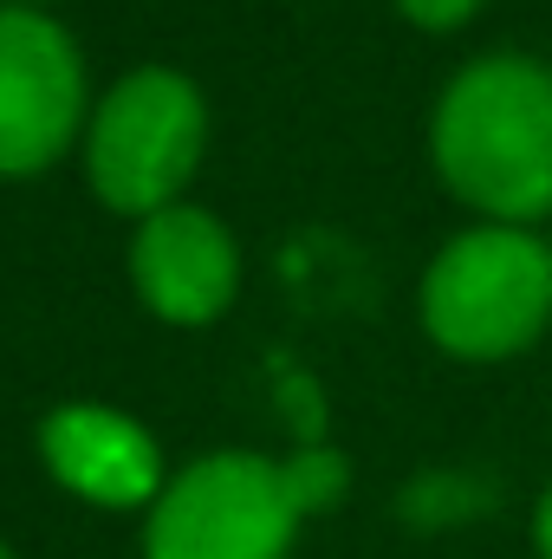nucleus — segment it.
Wrapping results in <instances>:
<instances>
[{"label": "nucleus", "mask_w": 552, "mask_h": 559, "mask_svg": "<svg viewBox=\"0 0 552 559\" xmlns=\"http://www.w3.org/2000/svg\"><path fill=\"white\" fill-rule=\"evenodd\" d=\"M429 156L481 222L533 228L552 215V66L527 52L468 59L429 111Z\"/></svg>", "instance_id": "obj_1"}, {"label": "nucleus", "mask_w": 552, "mask_h": 559, "mask_svg": "<svg viewBox=\"0 0 552 559\" xmlns=\"http://www.w3.org/2000/svg\"><path fill=\"white\" fill-rule=\"evenodd\" d=\"M416 312L435 352L501 365L552 325V248L520 222H475L422 267Z\"/></svg>", "instance_id": "obj_2"}, {"label": "nucleus", "mask_w": 552, "mask_h": 559, "mask_svg": "<svg viewBox=\"0 0 552 559\" xmlns=\"http://www.w3.org/2000/svg\"><path fill=\"white\" fill-rule=\"evenodd\" d=\"M208 150V105L202 85L176 66L124 72L85 124V182L111 215H156L189 195Z\"/></svg>", "instance_id": "obj_3"}, {"label": "nucleus", "mask_w": 552, "mask_h": 559, "mask_svg": "<svg viewBox=\"0 0 552 559\" xmlns=\"http://www.w3.org/2000/svg\"><path fill=\"white\" fill-rule=\"evenodd\" d=\"M305 501L286 455L208 449L143 508V559H286Z\"/></svg>", "instance_id": "obj_4"}, {"label": "nucleus", "mask_w": 552, "mask_h": 559, "mask_svg": "<svg viewBox=\"0 0 552 559\" xmlns=\"http://www.w3.org/2000/svg\"><path fill=\"white\" fill-rule=\"evenodd\" d=\"M92 79L79 39L46 13L0 0V176H46L92 124Z\"/></svg>", "instance_id": "obj_5"}, {"label": "nucleus", "mask_w": 552, "mask_h": 559, "mask_svg": "<svg viewBox=\"0 0 552 559\" xmlns=\"http://www.w3.org/2000/svg\"><path fill=\"white\" fill-rule=\"evenodd\" d=\"M131 286L163 325H215L241 293V241L202 202H169L131 235Z\"/></svg>", "instance_id": "obj_6"}, {"label": "nucleus", "mask_w": 552, "mask_h": 559, "mask_svg": "<svg viewBox=\"0 0 552 559\" xmlns=\"http://www.w3.org/2000/svg\"><path fill=\"white\" fill-rule=\"evenodd\" d=\"M33 442H39L46 475L65 495L111 508V514L149 508L169 481L156 436L131 411H111V404H52L33 429Z\"/></svg>", "instance_id": "obj_7"}, {"label": "nucleus", "mask_w": 552, "mask_h": 559, "mask_svg": "<svg viewBox=\"0 0 552 559\" xmlns=\"http://www.w3.org/2000/svg\"><path fill=\"white\" fill-rule=\"evenodd\" d=\"M397 13L422 33H455V26H468L481 13V0H397Z\"/></svg>", "instance_id": "obj_8"}, {"label": "nucleus", "mask_w": 552, "mask_h": 559, "mask_svg": "<svg viewBox=\"0 0 552 559\" xmlns=\"http://www.w3.org/2000/svg\"><path fill=\"white\" fill-rule=\"evenodd\" d=\"M533 547H540V559H552V481L540 495V508H533Z\"/></svg>", "instance_id": "obj_9"}, {"label": "nucleus", "mask_w": 552, "mask_h": 559, "mask_svg": "<svg viewBox=\"0 0 552 559\" xmlns=\"http://www.w3.org/2000/svg\"><path fill=\"white\" fill-rule=\"evenodd\" d=\"M0 559H13V547H7V540H0Z\"/></svg>", "instance_id": "obj_10"}, {"label": "nucleus", "mask_w": 552, "mask_h": 559, "mask_svg": "<svg viewBox=\"0 0 552 559\" xmlns=\"http://www.w3.org/2000/svg\"><path fill=\"white\" fill-rule=\"evenodd\" d=\"M20 7H46V0H20Z\"/></svg>", "instance_id": "obj_11"}]
</instances>
